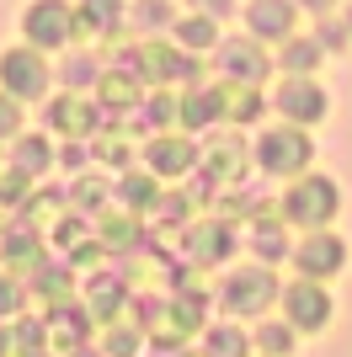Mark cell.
Masks as SVG:
<instances>
[{
    "label": "cell",
    "instance_id": "1",
    "mask_svg": "<svg viewBox=\"0 0 352 357\" xmlns=\"http://www.w3.org/2000/svg\"><path fill=\"white\" fill-rule=\"evenodd\" d=\"M22 27H27V48H70L80 38V16H75L70 0H32L22 11Z\"/></svg>",
    "mask_w": 352,
    "mask_h": 357
},
{
    "label": "cell",
    "instance_id": "2",
    "mask_svg": "<svg viewBox=\"0 0 352 357\" xmlns=\"http://www.w3.org/2000/svg\"><path fill=\"white\" fill-rule=\"evenodd\" d=\"M0 86H6L11 102H38V96H48V86H54V64L27 43L6 48V54H0Z\"/></svg>",
    "mask_w": 352,
    "mask_h": 357
},
{
    "label": "cell",
    "instance_id": "3",
    "mask_svg": "<svg viewBox=\"0 0 352 357\" xmlns=\"http://www.w3.org/2000/svg\"><path fill=\"white\" fill-rule=\"evenodd\" d=\"M337 208H342L337 181H331V176H305L288 197H283L278 219H283V224H305V229H325Z\"/></svg>",
    "mask_w": 352,
    "mask_h": 357
},
{
    "label": "cell",
    "instance_id": "4",
    "mask_svg": "<svg viewBox=\"0 0 352 357\" xmlns=\"http://www.w3.org/2000/svg\"><path fill=\"white\" fill-rule=\"evenodd\" d=\"M278 298V278L267 267H240L219 283V310L224 314H262Z\"/></svg>",
    "mask_w": 352,
    "mask_h": 357
},
{
    "label": "cell",
    "instance_id": "5",
    "mask_svg": "<svg viewBox=\"0 0 352 357\" xmlns=\"http://www.w3.org/2000/svg\"><path fill=\"white\" fill-rule=\"evenodd\" d=\"M256 160H262V171H272V176H293V171H305L309 160H315V144H309L305 128H267L262 144H256Z\"/></svg>",
    "mask_w": 352,
    "mask_h": 357
},
{
    "label": "cell",
    "instance_id": "6",
    "mask_svg": "<svg viewBox=\"0 0 352 357\" xmlns=\"http://www.w3.org/2000/svg\"><path fill=\"white\" fill-rule=\"evenodd\" d=\"M272 107L283 112L288 128H309V123H321L325 112H331V96H325L309 75H288V80L272 91Z\"/></svg>",
    "mask_w": 352,
    "mask_h": 357
},
{
    "label": "cell",
    "instance_id": "7",
    "mask_svg": "<svg viewBox=\"0 0 352 357\" xmlns=\"http://www.w3.org/2000/svg\"><path fill=\"white\" fill-rule=\"evenodd\" d=\"M293 251V267L305 272V283H325V278H337L342 261H347V245H342L331 229H309L299 245H288Z\"/></svg>",
    "mask_w": 352,
    "mask_h": 357
},
{
    "label": "cell",
    "instance_id": "8",
    "mask_svg": "<svg viewBox=\"0 0 352 357\" xmlns=\"http://www.w3.org/2000/svg\"><path fill=\"white\" fill-rule=\"evenodd\" d=\"M283 310H288V331L299 336V331H325L337 304H331V288L325 283H293L283 294Z\"/></svg>",
    "mask_w": 352,
    "mask_h": 357
},
{
    "label": "cell",
    "instance_id": "9",
    "mask_svg": "<svg viewBox=\"0 0 352 357\" xmlns=\"http://www.w3.org/2000/svg\"><path fill=\"white\" fill-rule=\"evenodd\" d=\"M214 70H224L230 80H246V86H262L267 70H272V59L262 54V43H256V38H224Z\"/></svg>",
    "mask_w": 352,
    "mask_h": 357
},
{
    "label": "cell",
    "instance_id": "10",
    "mask_svg": "<svg viewBox=\"0 0 352 357\" xmlns=\"http://www.w3.org/2000/svg\"><path fill=\"white\" fill-rule=\"evenodd\" d=\"M293 22H299V6L293 0H251L246 6V27H251V38L256 43H283V38H293Z\"/></svg>",
    "mask_w": 352,
    "mask_h": 357
},
{
    "label": "cell",
    "instance_id": "11",
    "mask_svg": "<svg viewBox=\"0 0 352 357\" xmlns=\"http://www.w3.org/2000/svg\"><path fill=\"white\" fill-rule=\"evenodd\" d=\"M48 128H59V134L80 139V134H96V128H102V118H96V107L75 102L70 91H64L59 102H48Z\"/></svg>",
    "mask_w": 352,
    "mask_h": 357
},
{
    "label": "cell",
    "instance_id": "12",
    "mask_svg": "<svg viewBox=\"0 0 352 357\" xmlns=\"http://www.w3.org/2000/svg\"><path fill=\"white\" fill-rule=\"evenodd\" d=\"M145 160H149V171H161V176H182V171L198 160V144H187V139H149Z\"/></svg>",
    "mask_w": 352,
    "mask_h": 357
},
{
    "label": "cell",
    "instance_id": "13",
    "mask_svg": "<svg viewBox=\"0 0 352 357\" xmlns=\"http://www.w3.org/2000/svg\"><path fill=\"white\" fill-rule=\"evenodd\" d=\"M54 165V149H48L43 134H16L11 139V171L16 176H43Z\"/></svg>",
    "mask_w": 352,
    "mask_h": 357
},
{
    "label": "cell",
    "instance_id": "14",
    "mask_svg": "<svg viewBox=\"0 0 352 357\" xmlns=\"http://www.w3.org/2000/svg\"><path fill=\"white\" fill-rule=\"evenodd\" d=\"M321 43L315 38H305V32H293V38H283L278 43V70H288V75H309V70H321Z\"/></svg>",
    "mask_w": 352,
    "mask_h": 357
},
{
    "label": "cell",
    "instance_id": "15",
    "mask_svg": "<svg viewBox=\"0 0 352 357\" xmlns=\"http://www.w3.org/2000/svg\"><path fill=\"white\" fill-rule=\"evenodd\" d=\"M48 320H54L59 347H80V342L91 336V314L80 310V304H70V298H59L54 310H48Z\"/></svg>",
    "mask_w": 352,
    "mask_h": 357
},
{
    "label": "cell",
    "instance_id": "16",
    "mask_svg": "<svg viewBox=\"0 0 352 357\" xmlns=\"http://www.w3.org/2000/svg\"><path fill=\"white\" fill-rule=\"evenodd\" d=\"M171 43L187 54H203V48H219V27L208 16H182V22H171Z\"/></svg>",
    "mask_w": 352,
    "mask_h": 357
},
{
    "label": "cell",
    "instance_id": "17",
    "mask_svg": "<svg viewBox=\"0 0 352 357\" xmlns=\"http://www.w3.org/2000/svg\"><path fill=\"white\" fill-rule=\"evenodd\" d=\"M251 251H256V261H278V256H288V235H283V219L278 213H267L262 224H251Z\"/></svg>",
    "mask_w": 352,
    "mask_h": 357
},
{
    "label": "cell",
    "instance_id": "18",
    "mask_svg": "<svg viewBox=\"0 0 352 357\" xmlns=\"http://www.w3.org/2000/svg\"><path fill=\"white\" fill-rule=\"evenodd\" d=\"M192 256L198 261H224V256L235 251V229L230 224H203V229H192Z\"/></svg>",
    "mask_w": 352,
    "mask_h": 357
},
{
    "label": "cell",
    "instance_id": "19",
    "mask_svg": "<svg viewBox=\"0 0 352 357\" xmlns=\"http://www.w3.org/2000/svg\"><path fill=\"white\" fill-rule=\"evenodd\" d=\"M59 80H64L70 91H91V86H102V80H107V70H102L96 54H80V48H75L70 59L59 64Z\"/></svg>",
    "mask_w": 352,
    "mask_h": 357
},
{
    "label": "cell",
    "instance_id": "20",
    "mask_svg": "<svg viewBox=\"0 0 352 357\" xmlns=\"http://www.w3.org/2000/svg\"><path fill=\"white\" fill-rule=\"evenodd\" d=\"M224 118V91H192L182 102V123L187 128H214Z\"/></svg>",
    "mask_w": 352,
    "mask_h": 357
},
{
    "label": "cell",
    "instance_id": "21",
    "mask_svg": "<svg viewBox=\"0 0 352 357\" xmlns=\"http://www.w3.org/2000/svg\"><path fill=\"white\" fill-rule=\"evenodd\" d=\"M75 16H80V27L112 38L117 22H123V0H80V6H75Z\"/></svg>",
    "mask_w": 352,
    "mask_h": 357
},
{
    "label": "cell",
    "instance_id": "22",
    "mask_svg": "<svg viewBox=\"0 0 352 357\" xmlns=\"http://www.w3.org/2000/svg\"><path fill=\"white\" fill-rule=\"evenodd\" d=\"M251 352V336L240 326H214L203 336V357H246Z\"/></svg>",
    "mask_w": 352,
    "mask_h": 357
},
{
    "label": "cell",
    "instance_id": "23",
    "mask_svg": "<svg viewBox=\"0 0 352 357\" xmlns=\"http://www.w3.org/2000/svg\"><path fill=\"white\" fill-rule=\"evenodd\" d=\"M129 22H133V27H139V32L149 38V32H166V27L176 22V16H171V6H166V0H133Z\"/></svg>",
    "mask_w": 352,
    "mask_h": 357
},
{
    "label": "cell",
    "instance_id": "24",
    "mask_svg": "<svg viewBox=\"0 0 352 357\" xmlns=\"http://www.w3.org/2000/svg\"><path fill=\"white\" fill-rule=\"evenodd\" d=\"M43 347H48V326H43V320H27V314H22V320H16V331H11V352L38 357Z\"/></svg>",
    "mask_w": 352,
    "mask_h": 357
},
{
    "label": "cell",
    "instance_id": "25",
    "mask_svg": "<svg viewBox=\"0 0 352 357\" xmlns=\"http://www.w3.org/2000/svg\"><path fill=\"white\" fill-rule=\"evenodd\" d=\"M75 283V267L70 261H54V267H43V272H32V283L27 288H38V294H48L59 304V298H64V288Z\"/></svg>",
    "mask_w": 352,
    "mask_h": 357
},
{
    "label": "cell",
    "instance_id": "26",
    "mask_svg": "<svg viewBox=\"0 0 352 357\" xmlns=\"http://www.w3.org/2000/svg\"><path fill=\"white\" fill-rule=\"evenodd\" d=\"M251 342L262 347V357H288L293 352V331L278 326V320H267V326H256V336Z\"/></svg>",
    "mask_w": 352,
    "mask_h": 357
},
{
    "label": "cell",
    "instance_id": "27",
    "mask_svg": "<svg viewBox=\"0 0 352 357\" xmlns=\"http://www.w3.org/2000/svg\"><path fill=\"white\" fill-rule=\"evenodd\" d=\"M309 38L321 43V54H342V48L352 43L347 22H337V16H321V22H315V32H309Z\"/></svg>",
    "mask_w": 352,
    "mask_h": 357
},
{
    "label": "cell",
    "instance_id": "28",
    "mask_svg": "<svg viewBox=\"0 0 352 357\" xmlns=\"http://www.w3.org/2000/svg\"><path fill=\"white\" fill-rule=\"evenodd\" d=\"M91 294H96V298H91V304H96L91 314H96V320H112V310L123 304V288H117V278H96V288H91Z\"/></svg>",
    "mask_w": 352,
    "mask_h": 357
},
{
    "label": "cell",
    "instance_id": "29",
    "mask_svg": "<svg viewBox=\"0 0 352 357\" xmlns=\"http://www.w3.org/2000/svg\"><path fill=\"white\" fill-rule=\"evenodd\" d=\"M224 118H230V123H256V118H262V96H256V91H246V96H224Z\"/></svg>",
    "mask_w": 352,
    "mask_h": 357
},
{
    "label": "cell",
    "instance_id": "30",
    "mask_svg": "<svg viewBox=\"0 0 352 357\" xmlns=\"http://www.w3.org/2000/svg\"><path fill=\"white\" fill-rule=\"evenodd\" d=\"M123 203H129V208H149V203H155V181L149 176H123Z\"/></svg>",
    "mask_w": 352,
    "mask_h": 357
},
{
    "label": "cell",
    "instance_id": "31",
    "mask_svg": "<svg viewBox=\"0 0 352 357\" xmlns=\"http://www.w3.org/2000/svg\"><path fill=\"white\" fill-rule=\"evenodd\" d=\"M27 310V283L22 278H0V314H16Z\"/></svg>",
    "mask_w": 352,
    "mask_h": 357
},
{
    "label": "cell",
    "instance_id": "32",
    "mask_svg": "<svg viewBox=\"0 0 352 357\" xmlns=\"http://www.w3.org/2000/svg\"><path fill=\"white\" fill-rule=\"evenodd\" d=\"M102 197H107V181H75V187H70V203H75V208H96Z\"/></svg>",
    "mask_w": 352,
    "mask_h": 357
},
{
    "label": "cell",
    "instance_id": "33",
    "mask_svg": "<svg viewBox=\"0 0 352 357\" xmlns=\"http://www.w3.org/2000/svg\"><path fill=\"white\" fill-rule=\"evenodd\" d=\"M16 134H22V102H11L0 91V139H16Z\"/></svg>",
    "mask_w": 352,
    "mask_h": 357
},
{
    "label": "cell",
    "instance_id": "34",
    "mask_svg": "<svg viewBox=\"0 0 352 357\" xmlns=\"http://www.w3.org/2000/svg\"><path fill=\"white\" fill-rule=\"evenodd\" d=\"M176 118V102L171 96H155V102H145V128H161V123Z\"/></svg>",
    "mask_w": 352,
    "mask_h": 357
},
{
    "label": "cell",
    "instance_id": "35",
    "mask_svg": "<svg viewBox=\"0 0 352 357\" xmlns=\"http://www.w3.org/2000/svg\"><path fill=\"white\" fill-rule=\"evenodd\" d=\"M22 197H27V176H16V171H6V176H0V203H6V208H16Z\"/></svg>",
    "mask_w": 352,
    "mask_h": 357
},
{
    "label": "cell",
    "instance_id": "36",
    "mask_svg": "<svg viewBox=\"0 0 352 357\" xmlns=\"http://www.w3.org/2000/svg\"><path fill=\"white\" fill-rule=\"evenodd\" d=\"M91 155H96L102 165H129V144H107V139H96V144H91Z\"/></svg>",
    "mask_w": 352,
    "mask_h": 357
},
{
    "label": "cell",
    "instance_id": "37",
    "mask_svg": "<svg viewBox=\"0 0 352 357\" xmlns=\"http://www.w3.org/2000/svg\"><path fill=\"white\" fill-rule=\"evenodd\" d=\"M133 347H139L133 331H112V336H107V357H133Z\"/></svg>",
    "mask_w": 352,
    "mask_h": 357
},
{
    "label": "cell",
    "instance_id": "38",
    "mask_svg": "<svg viewBox=\"0 0 352 357\" xmlns=\"http://www.w3.org/2000/svg\"><path fill=\"white\" fill-rule=\"evenodd\" d=\"M86 155H91V149L80 144V139H70V144L59 149V165H64V171H80V165H86Z\"/></svg>",
    "mask_w": 352,
    "mask_h": 357
},
{
    "label": "cell",
    "instance_id": "39",
    "mask_svg": "<svg viewBox=\"0 0 352 357\" xmlns=\"http://www.w3.org/2000/svg\"><path fill=\"white\" fill-rule=\"evenodd\" d=\"M187 6H192V16H208V22L235 11V0H187Z\"/></svg>",
    "mask_w": 352,
    "mask_h": 357
},
{
    "label": "cell",
    "instance_id": "40",
    "mask_svg": "<svg viewBox=\"0 0 352 357\" xmlns=\"http://www.w3.org/2000/svg\"><path fill=\"white\" fill-rule=\"evenodd\" d=\"M293 6H305V11H315V16H331V11H337V0H293Z\"/></svg>",
    "mask_w": 352,
    "mask_h": 357
},
{
    "label": "cell",
    "instance_id": "41",
    "mask_svg": "<svg viewBox=\"0 0 352 357\" xmlns=\"http://www.w3.org/2000/svg\"><path fill=\"white\" fill-rule=\"evenodd\" d=\"M6 352H11V336H6V331H0V357H6Z\"/></svg>",
    "mask_w": 352,
    "mask_h": 357
},
{
    "label": "cell",
    "instance_id": "42",
    "mask_svg": "<svg viewBox=\"0 0 352 357\" xmlns=\"http://www.w3.org/2000/svg\"><path fill=\"white\" fill-rule=\"evenodd\" d=\"M347 32H352V6H347Z\"/></svg>",
    "mask_w": 352,
    "mask_h": 357
},
{
    "label": "cell",
    "instance_id": "43",
    "mask_svg": "<svg viewBox=\"0 0 352 357\" xmlns=\"http://www.w3.org/2000/svg\"><path fill=\"white\" fill-rule=\"evenodd\" d=\"M75 357H96V352H75Z\"/></svg>",
    "mask_w": 352,
    "mask_h": 357
}]
</instances>
